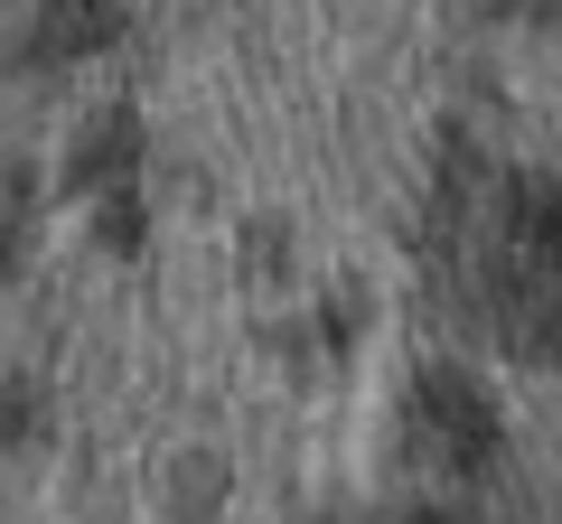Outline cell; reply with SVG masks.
<instances>
[{"label":"cell","mask_w":562,"mask_h":524,"mask_svg":"<svg viewBox=\"0 0 562 524\" xmlns=\"http://www.w3.org/2000/svg\"><path fill=\"white\" fill-rule=\"evenodd\" d=\"M403 449L431 487H469L497 468V403L479 394V375L460 365H431L413 384V412H403Z\"/></svg>","instance_id":"cell-2"},{"label":"cell","mask_w":562,"mask_h":524,"mask_svg":"<svg viewBox=\"0 0 562 524\" xmlns=\"http://www.w3.org/2000/svg\"><path fill=\"white\" fill-rule=\"evenodd\" d=\"M497 328L525 356L562 365V187L525 197L497 235Z\"/></svg>","instance_id":"cell-1"}]
</instances>
